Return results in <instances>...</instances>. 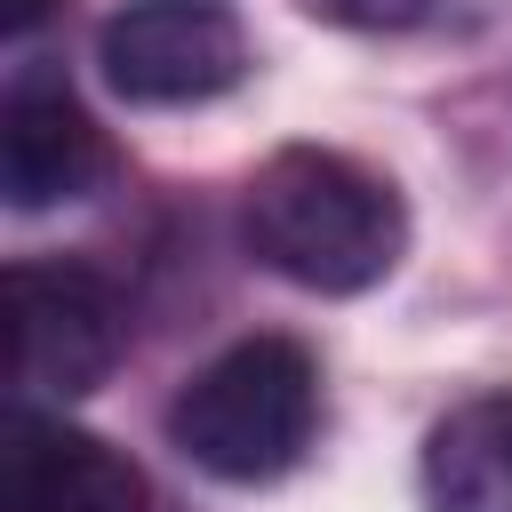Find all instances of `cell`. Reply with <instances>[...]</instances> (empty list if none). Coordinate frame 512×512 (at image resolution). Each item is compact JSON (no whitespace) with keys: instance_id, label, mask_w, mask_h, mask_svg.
Returning <instances> with one entry per match:
<instances>
[{"instance_id":"ba28073f","label":"cell","mask_w":512,"mask_h":512,"mask_svg":"<svg viewBox=\"0 0 512 512\" xmlns=\"http://www.w3.org/2000/svg\"><path fill=\"white\" fill-rule=\"evenodd\" d=\"M296 8L344 32H464L488 24L504 0H296Z\"/></svg>"},{"instance_id":"6da1fadb","label":"cell","mask_w":512,"mask_h":512,"mask_svg":"<svg viewBox=\"0 0 512 512\" xmlns=\"http://www.w3.org/2000/svg\"><path fill=\"white\" fill-rule=\"evenodd\" d=\"M240 240L264 272L312 296L376 288L408 248L400 184L336 144H280L240 192Z\"/></svg>"},{"instance_id":"8992f818","label":"cell","mask_w":512,"mask_h":512,"mask_svg":"<svg viewBox=\"0 0 512 512\" xmlns=\"http://www.w3.org/2000/svg\"><path fill=\"white\" fill-rule=\"evenodd\" d=\"M144 504H152V488L112 440H96V432H80L48 408H16V424H8V512H144Z\"/></svg>"},{"instance_id":"3957f363","label":"cell","mask_w":512,"mask_h":512,"mask_svg":"<svg viewBox=\"0 0 512 512\" xmlns=\"http://www.w3.org/2000/svg\"><path fill=\"white\" fill-rule=\"evenodd\" d=\"M8 320H16V384L32 400H80L128 352L120 288L80 256H24L8 264Z\"/></svg>"},{"instance_id":"277c9868","label":"cell","mask_w":512,"mask_h":512,"mask_svg":"<svg viewBox=\"0 0 512 512\" xmlns=\"http://www.w3.org/2000/svg\"><path fill=\"white\" fill-rule=\"evenodd\" d=\"M96 72L120 104H208L240 88L248 32L224 0H120L96 24Z\"/></svg>"},{"instance_id":"5b68a950","label":"cell","mask_w":512,"mask_h":512,"mask_svg":"<svg viewBox=\"0 0 512 512\" xmlns=\"http://www.w3.org/2000/svg\"><path fill=\"white\" fill-rule=\"evenodd\" d=\"M112 176V144L88 120V104L72 96V80L56 64H16L8 96H0V192L16 216L88 200Z\"/></svg>"},{"instance_id":"7a4b0ae2","label":"cell","mask_w":512,"mask_h":512,"mask_svg":"<svg viewBox=\"0 0 512 512\" xmlns=\"http://www.w3.org/2000/svg\"><path fill=\"white\" fill-rule=\"evenodd\" d=\"M312 432H320V360L296 336H240L216 360H200L168 400L176 456L232 488L296 472Z\"/></svg>"},{"instance_id":"52a82bcc","label":"cell","mask_w":512,"mask_h":512,"mask_svg":"<svg viewBox=\"0 0 512 512\" xmlns=\"http://www.w3.org/2000/svg\"><path fill=\"white\" fill-rule=\"evenodd\" d=\"M424 504L432 512H512V384L456 400L424 432Z\"/></svg>"}]
</instances>
